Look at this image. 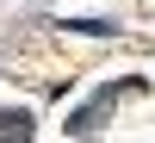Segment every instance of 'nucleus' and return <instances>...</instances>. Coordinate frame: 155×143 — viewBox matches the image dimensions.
<instances>
[{
	"label": "nucleus",
	"mask_w": 155,
	"mask_h": 143,
	"mask_svg": "<svg viewBox=\"0 0 155 143\" xmlns=\"http://www.w3.org/2000/svg\"><path fill=\"white\" fill-rule=\"evenodd\" d=\"M31 137V112H0V143H25Z\"/></svg>",
	"instance_id": "nucleus-1"
}]
</instances>
